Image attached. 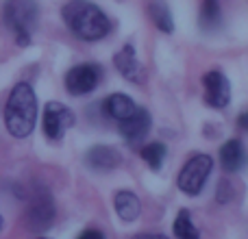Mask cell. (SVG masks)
<instances>
[{"mask_svg":"<svg viewBox=\"0 0 248 239\" xmlns=\"http://www.w3.org/2000/svg\"><path fill=\"white\" fill-rule=\"evenodd\" d=\"M68 29L83 42H100L111 30V20L100 7L87 0H72L61 11Z\"/></svg>","mask_w":248,"mask_h":239,"instance_id":"cell-1","label":"cell"},{"mask_svg":"<svg viewBox=\"0 0 248 239\" xmlns=\"http://www.w3.org/2000/svg\"><path fill=\"white\" fill-rule=\"evenodd\" d=\"M37 122V96L29 83H17L4 105V126L17 139L33 133Z\"/></svg>","mask_w":248,"mask_h":239,"instance_id":"cell-2","label":"cell"},{"mask_svg":"<svg viewBox=\"0 0 248 239\" xmlns=\"http://www.w3.org/2000/svg\"><path fill=\"white\" fill-rule=\"evenodd\" d=\"M4 24L11 29L20 46H29L31 35L37 26L39 7L37 0H7L2 9Z\"/></svg>","mask_w":248,"mask_h":239,"instance_id":"cell-3","label":"cell"},{"mask_svg":"<svg viewBox=\"0 0 248 239\" xmlns=\"http://www.w3.org/2000/svg\"><path fill=\"white\" fill-rule=\"evenodd\" d=\"M211 170H214V159L209 154H194L179 172L176 185L183 194L187 196H198L205 189L207 179H209Z\"/></svg>","mask_w":248,"mask_h":239,"instance_id":"cell-4","label":"cell"},{"mask_svg":"<svg viewBox=\"0 0 248 239\" xmlns=\"http://www.w3.org/2000/svg\"><path fill=\"white\" fill-rule=\"evenodd\" d=\"M103 78L100 63H78L65 74V90L72 96H85L98 87Z\"/></svg>","mask_w":248,"mask_h":239,"instance_id":"cell-5","label":"cell"},{"mask_svg":"<svg viewBox=\"0 0 248 239\" xmlns=\"http://www.w3.org/2000/svg\"><path fill=\"white\" fill-rule=\"evenodd\" d=\"M74 124V113L61 103H48L44 107V135L50 141H61L70 126Z\"/></svg>","mask_w":248,"mask_h":239,"instance_id":"cell-6","label":"cell"},{"mask_svg":"<svg viewBox=\"0 0 248 239\" xmlns=\"http://www.w3.org/2000/svg\"><path fill=\"white\" fill-rule=\"evenodd\" d=\"M52 220H55V202H52V196L48 189L39 187L33 194L31 207L26 211V224L33 231H46L52 224Z\"/></svg>","mask_w":248,"mask_h":239,"instance_id":"cell-7","label":"cell"},{"mask_svg":"<svg viewBox=\"0 0 248 239\" xmlns=\"http://www.w3.org/2000/svg\"><path fill=\"white\" fill-rule=\"evenodd\" d=\"M205 87V103L214 109H224L231 100V83L220 70H211L202 76Z\"/></svg>","mask_w":248,"mask_h":239,"instance_id":"cell-8","label":"cell"},{"mask_svg":"<svg viewBox=\"0 0 248 239\" xmlns=\"http://www.w3.org/2000/svg\"><path fill=\"white\" fill-rule=\"evenodd\" d=\"M150 124H153L150 113L146 111V109L137 107L131 118L120 122V135L124 137V141H128V144H133V146L141 144L150 133Z\"/></svg>","mask_w":248,"mask_h":239,"instance_id":"cell-9","label":"cell"},{"mask_svg":"<svg viewBox=\"0 0 248 239\" xmlns=\"http://www.w3.org/2000/svg\"><path fill=\"white\" fill-rule=\"evenodd\" d=\"M122 157L111 146H94L85 154V165L94 172H111L120 165Z\"/></svg>","mask_w":248,"mask_h":239,"instance_id":"cell-10","label":"cell"},{"mask_svg":"<svg viewBox=\"0 0 248 239\" xmlns=\"http://www.w3.org/2000/svg\"><path fill=\"white\" fill-rule=\"evenodd\" d=\"M248 163V154L240 139H229L220 148V165L227 172H240Z\"/></svg>","mask_w":248,"mask_h":239,"instance_id":"cell-11","label":"cell"},{"mask_svg":"<svg viewBox=\"0 0 248 239\" xmlns=\"http://www.w3.org/2000/svg\"><path fill=\"white\" fill-rule=\"evenodd\" d=\"M116 68H118V72L122 74L124 78H128V81H135V83H140L141 81V65H140V61H137V57H135V48L133 46H124L120 52L116 55Z\"/></svg>","mask_w":248,"mask_h":239,"instance_id":"cell-12","label":"cell"},{"mask_svg":"<svg viewBox=\"0 0 248 239\" xmlns=\"http://www.w3.org/2000/svg\"><path fill=\"white\" fill-rule=\"evenodd\" d=\"M113 207H116V213L120 215V220H124V222H135L140 218L141 202L133 192H126V189L118 192L113 196Z\"/></svg>","mask_w":248,"mask_h":239,"instance_id":"cell-13","label":"cell"},{"mask_svg":"<svg viewBox=\"0 0 248 239\" xmlns=\"http://www.w3.org/2000/svg\"><path fill=\"white\" fill-rule=\"evenodd\" d=\"M135 109H137V105L133 103V98L126 94H111L105 100V113H107L109 118L118 120V122L128 120L135 113Z\"/></svg>","mask_w":248,"mask_h":239,"instance_id":"cell-14","label":"cell"},{"mask_svg":"<svg viewBox=\"0 0 248 239\" xmlns=\"http://www.w3.org/2000/svg\"><path fill=\"white\" fill-rule=\"evenodd\" d=\"M148 15L159 30H163V33H172L174 30V20H172V13L166 2H159V0L148 2Z\"/></svg>","mask_w":248,"mask_h":239,"instance_id":"cell-15","label":"cell"},{"mask_svg":"<svg viewBox=\"0 0 248 239\" xmlns=\"http://www.w3.org/2000/svg\"><path fill=\"white\" fill-rule=\"evenodd\" d=\"M198 22L205 30H214L220 24V0H202Z\"/></svg>","mask_w":248,"mask_h":239,"instance_id":"cell-16","label":"cell"},{"mask_svg":"<svg viewBox=\"0 0 248 239\" xmlns=\"http://www.w3.org/2000/svg\"><path fill=\"white\" fill-rule=\"evenodd\" d=\"M141 159L153 172H159L163 165V159H166V146L161 141H150L141 148Z\"/></svg>","mask_w":248,"mask_h":239,"instance_id":"cell-17","label":"cell"},{"mask_svg":"<svg viewBox=\"0 0 248 239\" xmlns=\"http://www.w3.org/2000/svg\"><path fill=\"white\" fill-rule=\"evenodd\" d=\"M174 235H176V239H201V233H198V228L194 226L192 215H189L187 209L179 211V215H176Z\"/></svg>","mask_w":248,"mask_h":239,"instance_id":"cell-18","label":"cell"},{"mask_svg":"<svg viewBox=\"0 0 248 239\" xmlns=\"http://www.w3.org/2000/svg\"><path fill=\"white\" fill-rule=\"evenodd\" d=\"M77 239H105V235L98 231V228H87V231H83Z\"/></svg>","mask_w":248,"mask_h":239,"instance_id":"cell-19","label":"cell"},{"mask_svg":"<svg viewBox=\"0 0 248 239\" xmlns=\"http://www.w3.org/2000/svg\"><path fill=\"white\" fill-rule=\"evenodd\" d=\"M133 239H168V237L161 235V233H140V235H135Z\"/></svg>","mask_w":248,"mask_h":239,"instance_id":"cell-20","label":"cell"},{"mask_svg":"<svg viewBox=\"0 0 248 239\" xmlns=\"http://www.w3.org/2000/svg\"><path fill=\"white\" fill-rule=\"evenodd\" d=\"M237 122H240V126H242V128H244V131L248 133V111H244V113H242Z\"/></svg>","mask_w":248,"mask_h":239,"instance_id":"cell-21","label":"cell"},{"mask_svg":"<svg viewBox=\"0 0 248 239\" xmlns=\"http://www.w3.org/2000/svg\"><path fill=\"white\" fill-rule=\"evenodd\" d=\"M2 224H4V222H2V215H0V231H2Z\"/></svg>","mask_w":248,"mask_h":239,"instance_id":"cell-22","label":"cell"},{"mask_svg":"<svg viewBox=\"0 0 248 239\" xmlns=\"http://www.w3.org/2000/svg\"><path fill=\"white\" fill-rule=\"evenodd\" d=\"M42 239H44V237H42Z\"/></svg>","mask_w":248,"mask_h":239,"instance_id":"cell-23","label":"cell"}]
</instances>
